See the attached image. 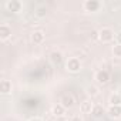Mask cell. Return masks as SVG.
Instances as JSON below:
<instances>
[{"instance_id": "obj_8", "label": "cell", "mask_w": 121, "mask_h": 121, "mask_svg": "<svg viewBox=\"0 0 121 121\" xmlns=\"http://www.w3.org/2000/svg\"><path fill=\"white\" fill-rule=\"evenodd\" d=\"M12 37V27L6 23L0 24V40L2 41H6Z\"/></svg>"}, {"instance_id": "obj_13", "label": "cell", "mask_w": 121, "mask_h": 121, "mask_svg": "<svg viewBox=\"0 0 121 121\" xmlns=\"http://www.w3.org/2000/svg\"><path fill=\"white\" fill-rule=\"evenodd\" d=\"M64 112H66V108L60 104V103L51 107V114H53L54 117H61V115H64Z\"/></svg>"}, {"instance_id": "obj_21", "label": "cell", "mask_w": 121, "mask_h": 121, "mask_svg": "<svg viewBox=\"0 0 121 121\" xmlns=\"http://www.w3.org/2000/svg\"><path fill=\"white\" fill-rule=\"evenodd\" d=\"M70 121H84V120H83L80 115H74V117H71V120H70Z\"/></svg>"}, {"instance_id": "obj_20", "label": "cell", "mask_w": 121, "mask_h": 121, "mask_svg": "<svg viewBox=\"0 0 121 121\" xmlns=\"http://www.w3.org/2000/svg\"><path fill=\"white\" fill-rule=\"evenodd\" d=\"M115 41H117V44H121V31L115 33Z\"/></svg>"}, {"instance_id": "obj_10", "label": "cell", "mask_w": 121, "mask_h": 121, "mask_svg": "<svg viewBox=\"0 0 121 121\" xmlns=\"http://www.w3.org/2000/svg\"><path fill=\"white\" fill-rule=\"evenodd\" d=\"M12 88H13V86H12V81H10V80L3 78L2 81H0V93H2L3 95L10 94V93H12Z\"/></svg>"}, {"instance_id": "obj_4", "label": "cell", "mask_w": 121, "mask_h": 121, "mask_svg": "<svg viewBox=\"0 0 121 121\" xmlns=\"http://www.w3.org/2000/svg\"><path fill=\"white\" fill-rule=\"evenodd\" d=\"M94 80L98 83V84H107L108 81H110V73L107 71V70H97L95 71V74H94Z\"/></svg>"}, {"instance_id": "obj_7", "label": "cell", "mask_w": 121, "mask_h": 121, "mask_svg": "<svg viewBox=\"0 0 121 121\" xmlns=\"http://www.w3.org/2000/svg\"><path fill=\"white\" fill-rule=\"evenodd\" d=\"M60 104H61L66 110H69V108L74 107V104H76V98H74L73 94H64V95L61 97V100H60Z\"/></svg>"}, {"instance_id": "obj_1", "label": "cell", "mask_w": 121, "mask_h": 121, "mask_svg": "<svg viewBox=\"0 0 121 121\" xmlns=\"http://www.w3.org/2000/svg\"><path fill=\"white\" fill-rule=\"evenodd\" d=\"M98 33H100V41L103 43H111L115 39V33L110 27H103L101 30H98Z\"/></svg>"}, {"instance_id": "obj_17", "label": "cell", "mask_w": 121, "mask_h": 121, "mask_svg": "<svg viewBox=\"0 0 121 121\" xmlns=\"http://www.w3.org/2000/svg\"><path fill=\"white\" fill-rule=\"evenodd\" d=\"M93 117H95V118H100L103 114H104V108L101 107V105H94V110H93Z\"/></svg>"}, {"instance_id": "obj_9", "label": "cell", "mask_w": 121, "mask_h": 121, "mask_svg": "<svg viewBox=\"0 0 121 121\" xmlns=\"http://www.w3.org/2000/svg\"><path fill=\"white\" fill-rule=\"evenodd\" d=\"M48 58H50L51 64H54V66L61 64V63H63V60H64L63 53H60V51H51V53H50V56H48Z\"/></svg>"}, {"instance_id": "obj_3", "label": "cell", "mask_w": 121, "mask_h": 121, "mask_svg": "<svg viewBox=\"0 0 121 121\" xmlns=\"http://www.w3.org/2000/svg\"><path fill=\"white\" fill-rule=\"evenodd\" d=\"M83 9L88 13H94V12H98L101 9V2L98 0H86L83 3Z\"/></svg>"}, {"instance_id": "obj_5", "label": "cell", "mask_w": 121, "mask_h": 121, "mask_svg": "<svg viewBox=\"0 0 121 121\" xmlns=\"http://www.w3.org/2000/svg\"><path fill=\"white\" fill-rule=\"evenodd\" d=\"M4 6H6V9H7L9 12H12V13H19V12H22V9H23V3L20 2V0H7Z\"/></svg>"}, {"instance_id": "obj_16", "label": "cell", "mask_w": 121, "mask_h": 121, "mask_svg": "<svg viewBox=\"0 0 121 121\" xmlns=\"http://www.w3.org/2000/svg\"><path fill=\"white\" fill-rule=\"evenodd\" d=\"M86 94L88 95V97H97L98 94H100V88L97 87V86H87V88H86Z\"/></svg>"}, {"instance_id": "obj_18", "label": "cell", "mask_w": 121, "mask_h": 121, "mask_svg": "<svg viewBox=\"0 0 121 121\" xmlns=\"http://www.w3.org/2000/svg\"><path fill=\"white\" fill-rule=\"evenodd\" d=\"M111 53L115 58H121V44H114L111 48Z\"/></svg>"}, {"instance_id": "obj_14", "label": "cell", "mask_w": 121, "mask_h": 121, "mask_svg": "<svg viewBox=\"0 0 121 121\" xmlns=\"http://www.w3.org/2000/svg\"><path fill=\"white\" fill-rule=\"evenodd\" d=\"M108 104L110 105H121V94L120 93H112L108 97Z\"/></svg>"}, {"instance_id": "obj_19", "label": "cell", "mask_w": 121, "mask_h": 121, "mask_svg": "<svg viewBox=\"0 0 121 121\" xmlns=\"http://www.w3.org/2000/svg\"><path fill=\"white\" fill-rule=\"evenodd\" d=\"M90 37H91L93 40H100V33H98L97 30H93L91 34H90Z\"/></svg>"}, {"instance_id": "obj_12", "label": "cell", "mask_w": 121, "mask_h": 121, "mask_svg": "<svg viewBox=\"0 0 121 121\" xmlns=\"http://www.w3.org/2000/svg\"><path fill=\"white\" fill-rule=\"evenodd\" d=\"M44 33L41 31V30H36V31H33L31 33V41L34 43V44H41L43 41H44Z\"/></svg>"}, {"instance_id": "obj_11", "label": "cell", "mask_w": 121, "mask_h": 121, "mask_svg": "<svg viewBox=\"0 0 121 121\" xmlns=\"http://www.w3.org/2000/svg\"><path fill=\"white\" fill-rule=\"evenodd\" d=\"M93 110H94V103H93V101H90V100L83 101V103H81V105H80V111H81L83 114H91V112H93Z\"/></svg>"}, {"instance_id": "obj_22", "label": "cell", "mask_w": 121, "mask_h": 121, "mask_svg": "<svg viewBox=\"0 0 121 121\" xmlns=\"http://www.w3.org/2000/svg\"><path fill=\"white\" fill-rule=\"evenodd\" d=\"M29 121H43V118H40V117H31Z\"/></svg>"}, {"instance_id": "obj_15", "label": "cell", "mask_w": 121, "mask_h": 121, "mask_svg": "<svg viewBox=\"0 0 121 121\" xmlns=\"http://www.w3.org/2000/svg\"><path fill=\"white\" fill-rule=\"evenodd\" d=\"M46 14H47V7L44 4H40V6L36 7V10H34V16L36 17L43 19V17H46Z\"/></svg>"}, {"instance_id": "obj_6", "label": "cell", "mask_w": 121, "mask_h": 121, "mask_svg": "<svg viewBox=\"0 0 121 121\" xmlns=\"http://www.w3.org/2000/svg\"><path fill=\"white\" fill-rule=\"evenodd\" d=\"M105 112L111 120H120L121 118V105H108Z\"/></svg>"}, {"instance_id": "obj_2", "label": "cell", "mask_w": 121, "mask_h": 121, "mask_svg": "<svg viewBox=\"0 0 121 121\" xmlns=\"http://www.w3.org/2000/svg\"><path fill=\"white\" fill-rule=\"evenodd\" d=\"M66 69L70 73H78L81 70V61L77 57H70L66 63Z\"/></svg>"}]
</instances>
